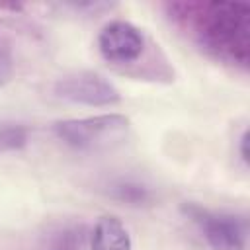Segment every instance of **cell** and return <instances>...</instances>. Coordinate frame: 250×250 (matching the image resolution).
<instances>
[{
    "label": "cell",
    "instance_id": "4",
    "mask_svg": "<svg viewBox=\"0 0 250 250\" xmlns=\"http://www.w3.org/2000/svg\"><path fill=\"white\" fill-rule=\"evenodd\" d=\"M146 49V35L137 25L113 20L98 33V51L102 59L113 66L135 64Z\"/></svg>",
    "mask_w": 250,
    "mask_h": 250
},
{
    "label": "cell",
    "instance_id": "2",
    "mask_svg": "<svg viewBox=\"0 0 250 250\" xmlns=\"http://www.w3.org/2000/svg\"><path fill=\"white\" fill-rule=\"evenodd\" d=\"M131 121L121 113H104L82 119H62L53 125L55 135L74 150H105L121 141L129 133Z\"/></svg>",
    "mask_w": 250,
    "mask_h": 250
},
{
    "label": "cell",
    "instance_id": "8",
    "mask_svg": "<svg viewBox=\"0 0 250 250\" xmlns=\"http://www.w3.org/2000/svg\"><path fill=\"white\" fill-rule=\"evenodd\" d=\"M109 197L131 207H145L150 205L154 199V193L148 186L137 180H115L109 186Z\"/></svg>",
    "mask_w": 250,
    "mask_h": 250
},
{
    "label": "cell",
    "instance_id": "6",
    "mask_svg": "<svg viewBox=\"0 0 250 250\" xmlns=\"http://www.w3.org/2000/svg\"><path fill=\"white\" fill-rule=\"evenodd\" d=\"M90 250H131V236L115 215H104L96 221L90 238Z\"/></svg>",
    "mask_w": 250,
    "mask_h": 250
},
{
    "label": "cell",
    "instance_id": "1",
    "mask_svg": "<svg viewBox=\"0 0 250 250\" xmlns=\"http://www.w3.org/2000/svg\"><path fill=\"white\" fill-rule=\"evenodd\" d=\"M170 16L188 29V35L215 59L230 64H248L250 6L244 2H174Z\"/></svg>",
    "mask_w": 250,
    "mask_h": 250
},
{
    "label": "cell",
    "instance_id": "11",
    "mask_svg": "<svg viewBox=\"0 0 250 250\" xmlns=\"http://www.w3.org/2000/svg\"><path fill=\"white\" fill-rule=\"evenodd\" d=\"M240 158L244 164H248V131H244L240 137Z\"/></svg>",
    "mask_w": 250,
    "mask_h": 250
},
{
    "label": "cell",
    "instance_id": "3",
    "mask_svg": "<svg viewBox=\"0 0 250 250\" xmlns=\"http://www.w3.org/2000/svg\"><path fill=\"white\" fill-rule=\"evenodd\" d=\"M182 213L197 225L211 250H244L246 227L230 213H217L197 203H184Z\"/></svg>",
    "mask_w": 250,
    "mask_h": 250
},
{
    "label": "cell",
    "instance_id": "10",
    "mask_svg": "<svg viewBox=\"0 0 250 250\" xmlns=\"http://www.w3.org/2000/svg\"><path fill=\"white\" fill-rule=\"evenodd\" d=\"M14 76V59L6 47H0V88L6 86Z\"/></svg>",
    "mask_w": 250,
    "mask_h": 250
},
{
    "label": "cell",
    "instance_id": "5",
    "mask_svg": "<svg viewBox=\"0 0 250 250\" xmlns=\"http://www.w3.org/2000/svg\"><path fill=\"white\" fill-rule=\"evenodd\" d=\"M53 92L61 100L92 105V107L115 105L121 102L119 90L105 76L90 70H82V72H74L59 78L53 86Z\"/></svg>",
    "mask_w": 250,
    "mask_h": 250
},
{
    "label": "cell",
    "instance_id": "9",
    "mask_svg": "<svg viewBox=\"0 0 250 250\" xmlns=\"http://www.w3.org/2000/svg\"><path fill=\"white\" fill-rule=\"evenodd\" d=\"M29 131L20 123H0V152L20 150L27 145Z\"/></svg>",
    "mask_w": 250,
    "mask_h": 250
},
{
    "label": "cell",
    "instance_id": "7",
    "mask_svg": "<svg viewBox=\"0 0 250 250\" xmlns=\"http://www.w3.org/2000/svg\"><path fill=\"white\" fill-rule=\"evenodd\" d=\"M88 238L90 234L82 223L61 225L45 236L43 250H84Z\"/></svg>",
    "mask_w": 250,
    "mask_h": 250
}]
</instances>
